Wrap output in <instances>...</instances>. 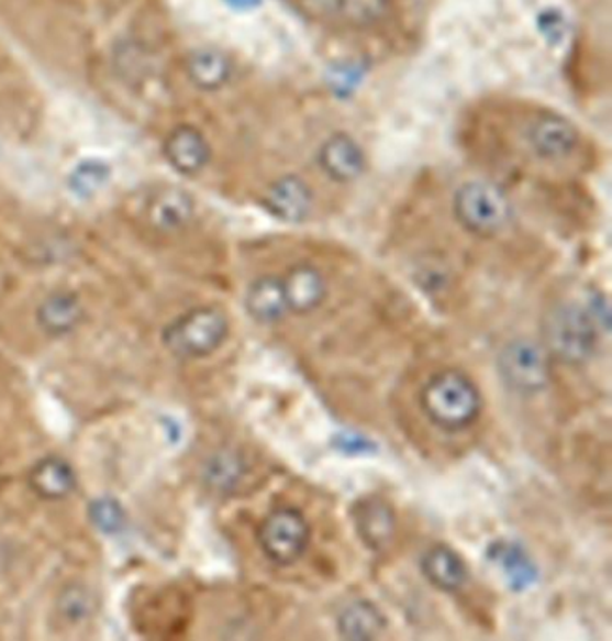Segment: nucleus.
I'll use <instances>...</instances> for the list:
<instances>
[{
    "label": "nucleus",
    "instance_id": "nucleus-1",
    "mask_svg": "<svg viewBox=\"0 0 612 641\" xmlns=\"http://www.w3.org/2000/svg\"><path fill=\"white\" fill-rule=\"evenodd\" d=\"M601 330L587 307L577 303H558L543 317V349L550 360L582 365L590 362L600 341Z\"/></svg>",
    "mask_w": 612,
    "mask_h": 641
},
{
    "label": "nucleus",
    "instance_id": "nucleus-2",
    "mask_svg": "<svg viewBox=\"0 0 612 641\" xmlns=\"http://www.w3.org/2000/svg\"><path fill=\"white\" fill-rule=\"evenodd\" d=\"M421 407L444 431L468 428L481 412V396L470 376L457 369L439 371L421 391Z\"/></svg>",
    "mask_w": 612,
    "mask_h": 641
},
{
    "label": "nucleus",
    "instance_id": "nucleus-3",
    "mask_svg": "<svg viewBox=\"0 0 612 641\" xmlns=\"http://www.w3.org/2000/svg\"><path fill=\"white\" fill-rule=\"evenodd\" d=\"M457 221L479 237H492L513 217L511 201L502 188L489 181H468L458 188L453 201Z\"/></svg>",
    "mask_w": 612,
    "mask_h": 641
},
{
    "label": "nucleus",
    "instance_id": "nucleus-4",
    "mask_svg": "<svg viewBox=\"0 0 612 641\" xmlns=\"http://www.w3.org/2000/svg\"><path fill=\"white\" fill-rule=\"evenodd\" d=\"M230 331L226 314L213 307H200L177 318L164 331L166 349L177 357L192 360L213 354Z\"/></svg>",
    "mask_w": 612,
    "mask_h": 641
},
{
    "label": "nucleus",
    "instance_id": "nucleus-5",
    "mask_svg": "<svg viewBox=\"0 0 612 641\" xmlns=\"http://www.w3.org/2000/svg\"><path fill=\"white\" fill-rule=\"evenodd\" d=\"M498 373L508 388L522 396H534L550 384V356L543 344L516 339L500 352Z\"/></svg>",
    "mask_w": 612,
    "mask_h": 641
},
{
    "label": "nucleus",
    "instance_id": "nucleus-6",
    "mask_svg": "<svg viewBox=\"0 0 612 641\" xmlns=\"http://www.w3.org/2000/svg\"><path fill=\"white\" fill-rule=\"evenodd\" d=\"M258 540L269 561L286 566L303 557L309 548V523L296 508H277L264 519Z\"/></svg>",
    "mask_w": 612,
    "mask_h": 641
},
{
    "label": "nucleus",
    "instance_id": "nucleus-7",
    "mask_svg": "<svg viewBox=\"0 0 612 641\" xmlns=\"http://www.w3.org/2000/svg\"><path fill=\"white\" fill-rule=\"evenodd\" d=\"M526 142L542 161H564L579 147L580 134L574 123L558 113H539L526 130Z\"/></svg>",
    "mask_w": 612,
    "mask_h": 641
},
{
    "label": "nucleus",
    "instance_id": "nucleus-8",
    "mask_svg": "<svg viewBox=\"0 0 612 641\" xmlns=\"http://www.w3.org/2000/svg\"><path fill=\"white\" fill-rule=\"evenodd\" d=\"M355 531L370 550H386L393 542L397 518L391 506L378 497H367L354 506Z\"/></svg>",
    "mask_w": 612,
    "mask_h": 641
},
{
    "label": "nucleus",
    "instance_id": "nucleus-9",
    "mask_svg": "<svg viewBox=\"0 0 612 641\" xmlns=\"http://www.w3.org/2000/svg\"><path fill=\"white\" fill-rule=\"evenodd\" d=\"M318 161L333 181H355L365 172V153L348 134L331 136L323 143Z\"/></svg>",
    "mask_w": 612,
    "mask_h": 641
},
{
    "label": "nucleus",
    "instance_id": "nucleus-10",
    "mask_svg": "<svg viewBox=\"0 0 612 641\" xmlns=\"http://www.w3.org/2000/svg\"><path fill=\"white\" fill-rule=\"evenodd\" d=\"M265 208L280 221L303 222L312 208L310 188L296 175H286L267 190Z\"/></svg>",
    "mask_w": 612,
    "mask_h": 641
},
{
    "label": "nucleus",
    "instance_id": "nucleus-11",
    "mask_svg": "<svg viewBox=\"0 0 612 641\" xmlns=\"http://www.w3.org/2000/svg\"><path fill=\"white\" fill-rule=\"evenodd\" d=\"M164 153L175 172L182 175H193L205 168L211 156L209 143L200 130L193 126H179L169 134L164 145Z\"/></svg>",
    "mask_w": 612,
    "mask_h": 641
},
{
    "label": "nucleus",
    "instance_id": "nucleus-12",
    "mask_svg": "<svg viewBox=\"0 0 612 641\" xmlns=\"http://www.w3.org/2000/svg\"><path fill=\"white\" fill-rule=\"evenodd\" d=\"M282 285L288 309L296 314L314 311L322 305L327 294V285L322 273L309 264H301L290 269L283 277Z\"/></svg>",
    "mask_w": 612,
    "mask_h": 641
},
{
    "label": "nucleus",
    "instance_id": "nucleus-13",
    "mask_svg": "<svg viewBox=\"0 0 612 641\" xmlns=\"http://www.w3.org/2000/svg\"><path fill=\"white\" fill-rule=\"evenodd\" d=\"M421 571L426 579L445 593L463 589L468 582L465 561L447 545H434L421 559Z\"/></svg>",
    "mask_w": 612,
    "mask_h": 641
},
{
    "label": "nucleus",
    "instance_id": "nucleus-14",
    "mask_svg": "<svg viewBox=\"0 0 612 641\" xmlns=\"http://www.w3.org/2000/svg\"><path fill=\"white\" fill-rule=\"evenodd\" d=\"M147 217L158 232H177L192 221V198L179 188H164L148 203Z\"/></svg>",
    "mask_w": 612,
    "mask_h": 641
},
{
    "label": "nucleus",
    "instance_id": "nucleus-15",
    "mask_svg": "<svg viewBox=\"0 0 612 641\" xmlns=\"http://www.w3.org/2000/svg\"><path fill=\"white\" fill-rule=\"evenodd\" d=\"M245 303L248 314L262 324L280 322L290 312L282 279L278 277H262L254 280L246 291Z\"/></svg>",
    "mask_w": 612,
    "mask_h": 641
},
{
    "label": "nucleus",
    "instance_id": "nucleus-16",
    "mask_svg": "<svg viewBox=\"0 0 612 641\" xmlns=\"http://www.w3.org/2000/svg\"><path fill=\"white\" fill-rule=\"evenodd\" d=\"M29 484L42 499L60 500L66 499L76 489L78 478L68 461L47 457L33 466L29 474Z\"/></svg>",
    "mask_w": 612,
    "mask_h": 641
},
{
    "label": "nucleus",
    "instance_id": "nucleus-17",
    "mask_svg": "<svg viewBox=\"0 0 612 641\" xmlns=\"http://www.w3.org/2000/svg\"><path fill=\"white\" fill-rule=\"evenodd\" d=\"M386 625L383 614L368 600H354L346 604L336 617V630L344 640H375L386 630Z\"/></svg>",
    "mask_w": 612,
    "mask_h": 641
},
{
    "label": "nucleus",
    "instance_id": "nucleus-18",
    "mask_svg": "<svg viewBox=\"0 0 612 641\" xmlns=\"http://www.w3.org/2000/svg\"><path fill=\"white\" fill-rule=\"evenodd\" d=\"M36 317L42 330L53 338H63L81 324L84 307L74 294L57 291L42 301Z\"/></svg>",
    "mask_w": 612,
    "mask_h": 641
},
{
    "label": "nucleus",
    "instance_id": "nucleus-19",
    "mask_svg": "<svg viewBox=\"0 0 612 641\" xmlns=\"http://www.w3.org/2000/svg\"><path fill=\"white\" fill-rule=\"evenodd\" d=\"M489 559L502 572L511 589L524 590L537 579V568L528 553L521 545L511 542H497L489 550Z\"/></svg>",
    "mask_w": 612,
    "mask_h": 641
},
{
    "label": "nucleus",
    "instance_id": "nucleus-20",
    "mask_svg": "<svg viewBox=\"0 0 612 641\" xmlns=\"http://www.w3.org/2000/svg\"><path fill=\"white\" fill-rule=\"evenodd\" d=\"M187 70L190 79L200 89L214 91V89H220L222 85L227 84V79L232 76V63L224 53L207 47V49H198L190 55Z\"/></svg>",
    "mask_w": 612,
    "mask_h": 641
},
{
    "label": "nucleus",
    "instance_id": "nucleus-21",
    "mask_svg": "<svg viewBox=\"0 0 612 641\" xmlns=\"http://www.w3.org/2000/svg\"><path fill=\"white\" fill-rule=\"evenodd\" d=\"M245 460L232 450L216 452L203 466V482L216 493H230L245 478Z\"/></svg>",
    "mask_w": 612,
    "mask_h": 641
},
{
    "label": "nucleus",
    "instance_id": "nucleus-22",
    "mask_svg": "<svg viewBox=\"0 0 612 641\" xmlns=\"http://www.w3.org/2000/svg\"><path fill=\"white\" fill-rule=\"evenodd\" d=\"M391 12V0H341L338 15L357 29L380 25Z\"/></svg>",
    "mask_w": 612,
    "mask_h": 641
},
{
    "label": "nucleus",
    "instance_id": "nucleus-23",
    "mask_svg": "<svg viewBox=\"0 0 612 641\" xmlns=\"http://www.w3.org/2000/svg\"><path fill=\"white\" fill-rule=\"evenodd\" d=\"M111 168L102 161H85L71 169L68 187L71 192L81 198H91L110 183Z\"/></svg>",
    "mask_w": 612,
    "mask_h": 641
},
{
    "label": "nucleus",
    "instance_id": "nucleus-24",
    "mask_svg": "<svg viewBox=\"0 0 612 641\" xmlns=\"http://www.w3.org/2000/svg\"><path fill=\"white\" fill-rule=\"evenodd\" d=\"M57 609L66 621L81 622L94 614L97 598L85 585H68L58 596Z\"/></svg>",
    "mask_w": 612,
    "mask_h": 641
},
{
    "label": "nucleus",
    "instance_id": "nucleus-25",
    "mask_svg": "<svg viewBox=\"0 0 612 641\" xmlns=\"http://www.w3.org/2000/svg\"><path fill=\"white\" fill-rule=\"evenodd\" d=\"M89 518L98 531L105 534H116L124 529L126 516L121 505L113 499H98L89 508Z\"/></svg>",
    "mask_w": 612,
    "mask_h": 641
},
{
    "label": "nucleus",
    "instance_id": "nucleus-26",
    "mask_svg": "<svg viewBox=\"0 0 612 641\" xmlns=\"http://www.w3.org/2000/svg\"><path fill=\"white\" fill-rule=\"evenodd\" d=\"M299 7L303 8L304 12L312 18L330 20V18L338 15L341 0H299Z\"/></svg>",
    "mask_w": 612,
    "mask_h": 641
},
{
    "label": "nucleus",
    "instance_id": "nucleus-27",
    "mask_svg": "<svg viewBox=\"0 0 612 641\" xmlns=\"http://www.w3.org/2000/svg\"><path fill=\"white\" fill-rule=\"evenodd\" d=\"M227 2H230L232 7L248 8L252 7V4H256L258 0H227Z\"/></svg>",
    "mask_w": 612,
    "mask_h": 641
}]
</instances>
